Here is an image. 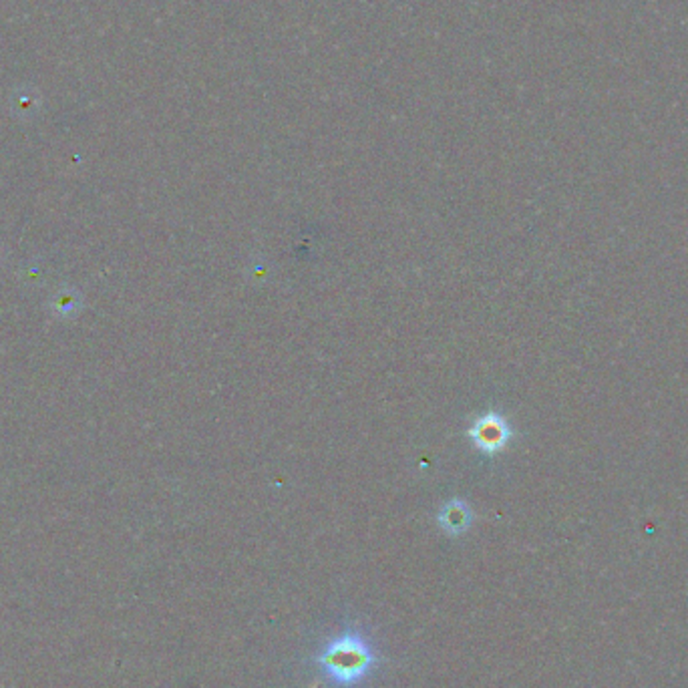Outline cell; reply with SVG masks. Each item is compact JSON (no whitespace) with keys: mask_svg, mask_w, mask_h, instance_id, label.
I'll use <instances>...</instances> for the list:
<instances>
[{"mask_svg":"<svg viewBox=\"0 0 688 688\" xmlns=\"http://www.w3.org/2000/svg\"><path fill=\"white\" fill-rule=\"evenodd\" d=\"M467 437L471 439L477 451L493 457L510 445L513 431L508 419L495 413V410H490V413H483L473 420L470 431H467Z\"/></svg>","mask_w":688,"mask_h":688,"instance_id":"2","label":"cell"},{"mask_svg":"<svg viewBox=\"0 0 688 688\" xmlns=\"http://www.w3.org/2000/svg\"><path fill=\"white\" fill-rule=\"evenodd\" d=\"M317 664L330 681L352 686L370 673V668L375 666V654L365 638L349 632L330 640L317 656Z\"/></svg>","mask_w":688,"mask_h":688,"instance_id":"1","label":"cell"},{"mask_svg":"<svg viewBox=\"0 0 688 688\" xmlns=\"http://www.w3.org/2000/svg\"><path fill=\"white\" fill-rule=\"evenodd\" d=\"M437 523L447 535H461L471 528L473 510L463 500H451L441 505L437 513Z\"/></svg>","mask_w":688,"mask_h":688,"instance_id":"3","label":"cell"}]
</instances>
